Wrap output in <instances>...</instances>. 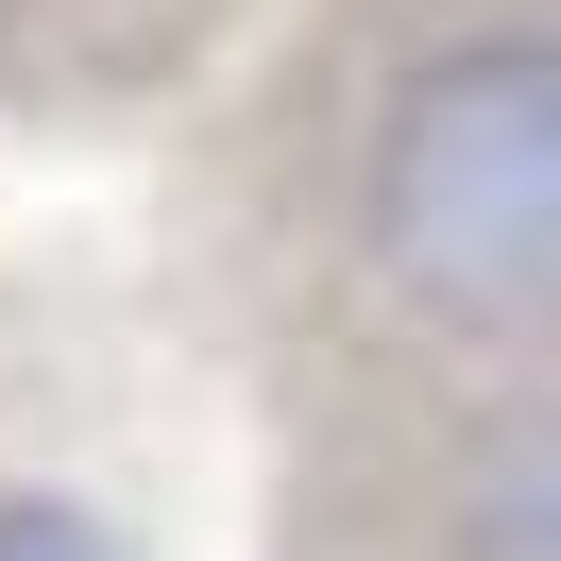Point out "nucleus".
<instances>
[{"label": "nucleus", "instance_id": "nucleus-2", "mask_svg": "<svg viewBox=\"0 0 561 561\" xmlns=\"http://www.w3.org/2000/svg\"><path fill=\"white\" fill-rule=\"evenodd\" d=\"M443 545L459 561H561V375L511 391V409L443 459Z\"/></svg>", "mask_w": 561, "mask_h": 561}, {"label": "nucleus", "instance_id": "nucleus-3", "mask_svg": "<svg viewBox=\"0 0 561 561\" xmlns=\"http://www.w3.org/2000/svg\"><path fill=\"white\" fill-rule=\"evenodd\" d=\"M0 561H137L85 493H0Z\"/></svg>", "mask_w": 561, "mask_h": 561}, {"label": "nucleus", "instance_id": "nucleus-1", "mask_svg": "<svg viewBox=\"0 0 561 561\" xmlns=\"http://www.w3.org/2000/svg\"><path fill=\"white\" fill-rule=\"evenodd\" d=\"M357 239L425 323L561 341V35H443L375 103Z\"/></svg>", "mask_w": 561, "mask_h": 561}]
</instances>
